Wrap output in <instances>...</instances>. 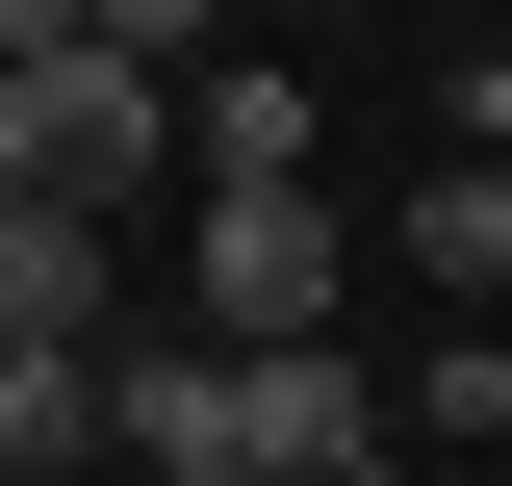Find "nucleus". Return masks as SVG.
<instances>
[{"mask_svg":"<svg viewBox=\"0 0 512 486\" xmlns=\"http://www.w3.org/2000/svg\"><path fill=\"white\" fill-rule=\"evenodd\" d=\"M154 180H180V77H128V52H26V77H0V205L128 231Z\"/></svg>","mask_w":512,"mask_h":486,"instance_id":"obj_1","label":"nucleus"},{"mask_svg":"<svg viewBox=\"0 0 512 486\" xmlns=\"http://www.w3.org/2000/svg\"><path fill=\"white\" fill-rule=\"evenodd\" d=\"M333 307H359V231H333V180H231V205H180V333L282 359V333H333Z\"/></svg>","mask_w":512,"mask_h":486,"instance_id":"obj_2","label":"nucleus"},{"mask_svg":"<svg viewBox=\"0 0 512 486\" xmlns=\"http://www.w3.org/2000/svg\"><path fill=\"white\" fill-rule=\"evenodd\" d=\"M180 180L205 205H231V180H308V77H282V52H205L180 77Z\"/></svg>","mask_w":512,"mask_h":486,"instance_id":"obj_3","label":"nucleus"},{"mask_svg":"<svg viewBox=\"0 0 512 486\" xmlns=\"http://www.w3.org/2000/svg\"><path fill=\"white\" fill-rule=\"evenodd\" d=\"M231 435H256L282 486H308V461H359V435H384V384L333 359V333H282V359H231Z\"/></svg>","mask_w":512,"mask_h":486,"instance_id":"obj_4","label":"nucleus"},{"mask_svg":"<svg viewBox=\"0 0 512 486\" xmlns=\"http://www.w3.org/2000/svg\"><path fill=\"white\" fill-rule=\"evenodd\" d=\"M0 461H26V486L103 461V333H0Z\"/></svg>","mask_w":512,"mask_h":486,"instance_id":"obj_5","label":"nucleus"},{"mask_svg":"<svg viewBox=\"0 0 512 486\" xmlns=\"http://www.w3.org/2000/svg\"><path fill=\"white\" fill-rule=\"evenodd\" d=\"M384 256H410V282H436V307H512V180H487V154H436V180H410V231H384Z\"/></svg>","mask_w":512,"mask_h":486,"instance_id":"obj_6","label":"nucleus"},{"mask_svg":"<svg viewBox=\"0 0 512 486\" xmlns=\"http://www.w3.org/2000/svg\"><path fill=\"white\" fill-rule=\"evenodd\" d=\"M128 231H77V205H0V333H103Z\"/></svg>","mask_w":512,"mask_h":486,"instance_id":"obj_7","label":"nucleus"},{"mask_svg":"<svg viewBox=\"0 0 512 486\" xmlns=\"http://www.w3.org/2000/svg\"><path fill=\"white\" fill-rule=\"evenodd\" d=\"M384 435H512V333H436V359L384 384Z\"/></svg>","mask_w":512,"mask_h":486,"instance_id":"obj_8","label":"nucleus"},{"mask_svg":"<svg viewBox=\"0 0 512 486\" xmlns=\"http://www.w3.org/2000/svg\"><path fill=\"white\" fill-rule=\"evenodd\" d=\"M26 52H103V0H0V77H26Z\"/></svg>","mask_w":512,"mask_h":486,"instance_id":"obj_9","label":"nucleus"},{"mask_svg":"<svg viewBox=\"0 0 512 486\" xmlns=\"http://www.w3.org/2000/svg\"><path fill=\"white\" fill-rule=\"evenodd\" d=\"M461 154H487V180H512V52H461Z\"/></svg>","mask_w":512,"mask_h":486,"instance_id":"obj_10","label":"nucleus"},{"mask_svg":"<svg viewBox=\"0 0 512 486\" xmlns=\"http://www.w3.org/2000/svg\"><path fill=\"white\" fill-rule=\"evenodd\" d=\"M308 486H410V435H359V461H308Z\"/></svg>","mask_w":512,"mask_h":486,"instance_id":"obj_11","label":"nucleus"},{"mask_svg":"<svg viewBox=\"0 0 512 486\" xmlns=\"http://www.w3.org/2000/svg\"><path fill=\"white\" fill-rule=\"evenodd\" d=\"M154 486H256V461H154Z\"/></svg>","mask_w":512,"mask_h":486,"instance_id":"obj_12","label":"nucleus"},{"mask_svg":"<svg viewBox=\"0 0 512 486\" xmlns=\"http://www.w3.org/2000/svg\"><path fill=\"white\" fill-rule=\"evenodd\" d=\"M231 26H308V0H231Z\"/></svg>","mask_w":512,"mask_h":486,"instance_id":"obj_13","label":"nucleus"}]
</instances>
